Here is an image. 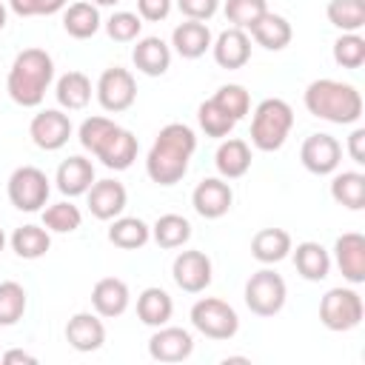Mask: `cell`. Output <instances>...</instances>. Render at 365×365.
I'll return each mask as SVG.
<instances>
[{
	"mask_svg": "<svg viewBox=\"0 0 365 365\" xmlns=\"http://www.w3.org/2000/svg\"><path fill=\"white\" fill-rule=\"evenodd\" d=\"M171 297L163 291V288H145L137 299V317L145 322V325H165L171 319Z\"/></svg>",
	"mask_w": 365,
	"mask_h": 365,
	"instance_id": "cell-29",
	"label": "cell"
},
{
	"mask_svg": "<svg viewBox=\"0 0 365 365\" xmlns=\"http://www.w3.org/2000/svg\"><path fill=\"white\" fill-rule=\"evenodd\" d=\"M97 157L103 160V165H108V168H114V171H123V168H128V165L134 163V157H137V137H134L131 131H125V128H117V131L103 143V148L97 151Z\"/></svg>",
	"mask_w": 365,
	"mask_h": 365,
	"instance_id": "cell-20",
	"label": "cell"
},
{
	"mask_svg": "<svg viewBox=\"0 0 365 365\" xmlns=\"http://www.w3.org/2000/svg\"><path fill=\"white\" fill-rule=\"evenodd\" d=\"M251 165V148L245 140H225L220 148H217V168L222 177L234 180V177H242Z\"/></svg>",
	"mask_w": 365,
	"mask_h": 365,
	"instance_id": "cell-26",
	"label": "cell"
},
{
	"mask_svg": "<svg viewBox=\"0 0 365 365\" xmlns=\"http://www.w3.org/2000/svg\"><path fill=\"white\" fill-rule=\"evenodd\" d=\"M66 0H40V14H54L57 9H63Z\"/></svg>",
	"mask_w": 365,
	"mask_h": 365,
	"instance_id": "cell-50",
	"label": "cell"
},
{
	"mask_svg": "<svg viewBox=\"0 0 365 365\" xmlns=\"http://www.w3.org/2000/svg\"><path fill=\"white\" fill-rule=\"evenodd\" d=\"M334 251H336V265L342 277L351 282H362L365 279V237L356 231H348L336 240Z\"/></svg>",
	"mask_w": 365,
	"mask_h": 365,
	"instance_id": "cell-14",
	"label": "cell"
},
{
	"mask_svg": "<svg viewBox=\"0 0 365 365\" xmlns=\"http://www.w3.org/2000/svg\"><path fill=\"white\" fill-rule=\"evenodd\" d=\"M80 220H83V217H80V208L71 205V202H54V205H48V208L43 211V222H46V228L60 231V234L80 228Z\"/></svg>",
	"mask_w": 365,
	"mask_h": 365,
	"instance_id": "cell-42",
	"label": "cell"
},
{
	"mask_svg": "<svg viewBox=\"0 0 365 365\" xmlns=\"http://www.w3.org/2000/svg\"><path fill=\"white\" fill-rule=\"evenodd\" d=\"M97 97L106 111H125L137 97V83L128 68H106L97 83Z\"/></svg>",
	"mask_w": 365,
	"mask_h": 365,
	"instance_id": "cell-8",
	"label": "cell"
},
{
	"mask_svg": "<svg viewBox=\"0 0 365 365\" xmlns=\"http://www.w3.org/2000/svg\"><path fill=\"white\" fill-rule=\"evenodd\" d=\"M265 11H268L265 0H228L225 3V17L228 23H234V29H251Z\"/></svg>",
	"mask_w": 365,
	"mask_h": 365,
	"instance_id": "cell-38",
	"label": "cell"
},
{
	"mask_svg": "<svg viewBox=\"0 0 365 365\" xmlns=\"http://www.w3.org/2000/svg\"><path fill=\"white\" fill-rule=\"evenodd\" d=\"M108 240L117 245V248H143L148 242V225L137 217H120L114 220V225L108 228Z\"/></svg>",
	"mask_w": 365,
	"mask_h": 365,
	"instance_id": "cell-33",
	"label": "cell"
},
{
	"mask_svg": "<svg viewBox=\"0 0 365 365\" xmlns=\"http://www.w3.org/2000/svg\"><path fill=\"white\" fill-rule=\"evenodd\" d=\"M348 154L354 163H365V128H356L351 137H348Z\"/></svg>",
	"mask_w": 365,
	"mask_h": 365,
	"instance_id": "cell-47",
	"label": "cell"
},
{
	"mask_svg": "<svg viewBox=\"0 0 365 365\" xmlns=\"http://www.w3.org/2000/svg\"><path fill=\"white\" fill-rule=\"evenodd\" d=\"M48 177L37 165H20L9 177V200L20 211H37L48 200Z\"/></svg>",
	"mask_w": 365,
	"mask_h": 365,
	"instance_id": "cell-5",
	"label": "cell"
},
{
	"mask_svg": "<svg viewBox=\"0 0 365 365\" xmlns=\"http://www.w3.org/2000/svg\"><path fill=\"white\" fill-rule=\"evenodd\" d=\"M14 14L20 17H31V14H40V0H9Z\"/></svg>",
	"mask_w": 365,
	"mask_h": 365,
	"instance_id": "cell-48",
	"label": "cell"
},
{
	"mask_svg": "<svg viewBox=\"0 0 365 365\" xmlns=\"http://www.w3.org/2000/svg\"><path fill=\"white\" fill-rule=\"evenodd\" d=\"M94 182V168L86 157H68L60 163L57 168V188L68 197H77L83 191H88V185Z\"/></svg>",
	"mask_w": 365,
	"mask_h": 365,
	"instance_id": "cell-22",
	"label": "cell"
},
{
	"mask_svg": "<svg viewBox=\"0 0 365 365\" xmlns=\"http://www.w3.org/2000/svg\"><path fill=\"white\" fill-rule=\"evenodd\" d=\"M191 237V225L180 214H163L154 222V240L160 248H177Z\"/></svg>",
	"mask_w": 365,
	"mask_h": 365,
	"instance_id": "cell-34",
	"label": "cell"
},
{
	"mask_svg": "<svg viewBox=\"0 0 365 365\" xmlns=\"http://www.w3.org/2000/svg\"><path fill=\"white\" fill-rule=\"evenodd\" d=\"M191 334L182 328H163L148 339V354L160 362H182L191 356Z\"/></svg>",
	"mask_w": 365,
	"mask_h": 365,
	"instance_id": "cell-15",
	"label": "cell"
},
{
	"mask_svg": "<svg viewBox=\"0 0 365 365\" xmlns=\"http://www.w3.org/2000/svg\"><path fill=\"white\" fill-rule=\"evenodd\" d=\"M171 274L182 291L197 294L211 282V259L202 251H182V254H177Z\"/></svg>",
	"mask_w": 365,
	"mask_h": 365,
	"instance_id": "cell-11",
	"label": "cell"
},
{
	"mask_svg": "<svg viewBox=\"0 0 365 365\" xmlns=\"http://www.w3.org/2000/svg\"><path fill=\"white\" fill-rule=\"evenodd\" d=\"M48 245H51V240H48L46 228H40V225H20V228L11 234V248H14V254L23 257V259H37V257H43V254L48 251Z\"/></svg>",
	"mask_w": 365,
	"mask_h": 365,
	"instance_id": "cell-32",
	"label": "cell"
},
{
	"mask_svg": "<svg viewBox=\"0 0 365 365\" xmlns=\"http://www.w3.org/2000/svg\"><path fill=\"white\" fill-rule=\"evenodd\" d=\"M91 305L100 317H120L128 305V285L117 277H103L91 291Z\"/></svg>",
	"mask_w": 365,
	"mask_h": 365,
	"instance_id": "cell-18",
	"label": "cell"
},
{
	"mask_svg": "<svg viewBox=\"0 0 365 365\" xmlns=\"http://www.w3.org/2000/svg\"><path fill=\"white\" fill-rule=\"evenodd\" d=\"M328 20L342 31H356L365 26V0H331Z\"/></svg>",
	"mask_w": 365,
	"mask_h": 365,
	"instance_id": "cell-35",
	"label": "cell"
},
{
	"mask_svg": "<svg viewBox=\"0 0 365 365\" xmlns=\"http://www.w3.org/2000/svg\"><path fill=\"white\" fill-rule=\"evenodd\" d=\"M177 6L188 20H208L217 11V0H177Z\"/></svg>",
	"mask_w": 365,
	"mask_h": 365,
	"instance_id": "cell-45",
	"label": "cell"
},
{
	"mask_svg": "<svg viewBox=\"0 0 365 365\" xmlns=\"http://www.w3.org/2000/svg\"><path fill=\"white\" fill-rule=\"evenodd\" d=\"M319 319L331 331H351L362 319V299L351 288H331L319 299Z\"/></svg>",
	"mask_w": 365,
	"mask_h": 365,
	"instance_id": "cell-4",
	"label": "cell"
},
{
	"mask_svg": "<svg viewBox=\"0 0 365 365\" xmlns=\"http://www.w3.org/2000/svg\"><path fill=\"white\" fill-rule=\"evenodd\" d=\"M54 63L43 48H23L9 71V94L20 106H40L46 86L51 83Z\"/></svg>",
	"mask_w": 365,
	"mask_h": 365,
	"instance_id": "cell-1",
	"label": "cell"
},
{
	"mask_svg": "<svg viewBox=\"0 0 365 365\" xmlns=\"http://www.w3.org/2000/svg\"><path fill=\"white\" fill-rule=\"evenodd\" d=\"M171 9V0H137V11L145 20H163Z\"/></svg>",
	"mask_w": 365,
	"mask_h": 365,
	"instance_id": "cell-46",
	"label": "cell"
},
{
	"mask_svg": "<svg viewBox=\"0 0 365 365\" xmlns=\"http://www.w3.org/2000/svg\"><path fill=\"white\" fill-rule=\"evenodd\" d=\"M3 359V365H34V356L31 354H26V351H9V354H3L0 356Z\"/></svg>",
	"mask_w": 365,
	"mask_h": 365,
	"instance_id": "cell-49",
	"label": "cell"
},
{
	"mask_svg": "<svg viewBox=\"0 0 365 365\" xmlns=\"http://www.w3.org/2000/svg\"><path fill=\"white\" fill-rule=\"evenodd\" d=\"M29 134L34 140V145L46 148V151H54L60 145L68 143V134H71V120L57 111V108H46L40 114H34L31 125H29Z\"/></svg>",
	"mask_w": 365,
	"mask_h": 365,
	"instance_id": "cell-9",
	"label": "cell"
},
{
	"mask_svg": "<svg viewBox=\"0 0 365 365\" xmlns=\"http://www.w3.org/2000/svg\"><path fill=\"white\" fill-rule=\"evenodd\" d=\"M294 265L305 279H325L328 268H331V259H328V251L319 242H299L297 251H294Z\"/></svg>",
	"mask_w": 365,
	"mask_h": 365,
	"instance_id": "cell-27",
	"label": "cell"
},
{
	"mask_svg": "<svg viewBox=\"0 0 365 365\" xmlns=\"http://www.w3.org/2000/svg\"><path fill=\"white\" fill-rule=\"evenodd\" d=\"M251 57V40L242 29H225L214 43V60L222 68H240Z\"/></svg>",
	"mask_w": 365,
	"mask_h": 365,
	"instance_id": "cell-17",
	"label": "cell"
},
{
	"mask_svg": "<svg viewBox=\"0 0 365 365\" xmlns=\"http://www.w3.org/2000/svg\"><path fill=\"white\" fill-rule=\"evenodd\" d=\"M245 302L259 317H274L285 305V279L268 268L251 274L245 282Z\"/></svg>",
	"mask_w": 365,
	"mask_h": 365,
	"instance_id": "cell-7",
	"label": "cell"
},
{
	"mask_svg": "<svg viewBox=\"0 0 365 365\" xmlns=\"http://www.w3.org/2000/svg\"><path fill=\"white\" fill-rule=\"evenodd\" d=\"M231 120H240V117H245L248 114V106H251V100H248V91L242 88V86H237V83H228V86H222L214 97H211Z\"/></svg>",
	"mask_w": 365,
	"mask_h": 365,
	"instance_id": "cell-41",
	"label": "cell"
},
{
	"mask_svg": "<svg viewBox=\"0 0 365 365\" xmlns=\"http://www.w3.org/2000/svg\"><path fill=\"white\" fill-rule=\"evenodd\" d=\"M6 26V9H3V3H0V29Z\"/></svg>",
	"mask_w": 365,
	"mask_h": 365,
	"instance_id": "cell-51",
	"label": "cell"
},
{
	"mask_svg": "<svg viewBox=\"0 0 365 365\" xmlns=\"http://www.w3.org/2000/svg\"><path fill=\"white\" fill-rule=\"evenodd\" d=\"M294 125V111L285 100L268 97L257 106L251 120V140L259 151H277Z\"/></svg>",
	"mask_w": 365,
	"mask_h": 365,
	"instance_id": "cell-3",
	"label": "cell"
},
{
	"mask_svg": "<svg viewBox=\"0 0 365 365\" xmlns=\"http://www.w3.org/2000/svg\"><path fill=\"white\" fill-rule=\"evenodd\" d=\"M94 3H97V6H114L117 0H94Z\"/></svg>",
	"mask_w": 365,
	"mask_h": 365,
	"instance_id": "cell-52",
	"label": "cell"
},
{
	"mask_svg": "<svg viewBox=\"0 0 365 365\" xmlns=\"http://www.w3.org/2000/svg\"><path fill=\"white\" fill-rule=\"evenodd\" d=\"M197 117H200V125L205 128L208 137H225V134L234 128V123H237V120H231L214 100H205V103L200 106Z\"/></svg>",
	"mask_w": 365,
	"mask_h": 365,
	"instance_id": "cell-43",
	"label": "cell"
},
{
	"mask_svg": "<svg viewBox=\"0 0 365 365\" xmlns=\"http://www.w3.org/2000/svg\"><path fill=\"white\" fill-rule=\"evenodd\" d=\"M66 339L77 351H97L106 342V328L94 314H74L66 325Z\"/></svg>",
	"mask_w": 365,
	"mask_h": 365,
	"instance_id": "cell-19",
	"label": "cell"
},
{
	"mask_svg": "<svg viewBox=\"0 0 365 365\" xmlns=\"http://www.w3.org/2000/svg\"><path fill=\"white\" fill-rule=\"evenodd\" d=\"M291 251V234L285 228H262L251 240V254L259 262H279Z\"/></svg>",
	"mask_w": 365,
	"mask_h": 365,
	"instance_id": "cell-25",
	"label": "cell"
},
{
	"mask_svg": "<svg viewBox=\"0 0 365 365\" xmlns=\"http://www.w3.org/2000/svg\"><path fill=\"white\" fill-rule=\"evenodd\" d=\"M140 17L137 14H131V11H117V14H111V20L106 23V31H108V37L111 40H117V43H128V40H134L137 34H140Z\"/></svg>",
	"mask_w": 365,
	"mask_h": 365,
	"instance_id": "cell-44",
	"label": "cell"
},
{
	"mask_svg": "<svg viewBox=\"0 0 365 365\" xmlns=\"http://www.w3.org/2000/svg\"><path fill=\"white\" fill-rule=\"evenodd\" d=\"M191 200H194L197 214H202V217H208V220H217V217H222V214L231 208L234 194H231L228 182L208 177V180H202V182L194 188V197H191Z\"/></svg>",
	"mask_w": 365,
	"mask_h": 365,
	"instance_id": "cell-13",
	"label": "cell"
},
{
	"mask_svg": "<svg viewBox=\"0 0 365 365\" xmlns=\"http://www.w3.org/2000/svg\"><path fill=\"white\" fill-rule=\"evenodd\" d=\"M331 194L339 205L359 211V208H365V177L359 171H342L334 177Z\"/></svg>",
	"mask_w": 365,
	"mask_h": 365,
	"instance_id": "cell-31",
	"label": "cell"
},
{
	"mask_svg": "<svg viewBox=\"0 0 365 365\" xmlns=\"http://www.w3.org/2000/svg\"><path fill=\"white\" fill-rule=\"evenodd\" d=\"M134 66L143 71V74H148V77H160V74H165V68H168V63H171V51H168V46L160 40V37H143L137 46H134Z\"/></svg>",
	"mask_w": 365,
	"mask_h": 365,
	"instance_id": "cell-21",
	"label": "cell"
},
{
	"mask_svg": "<svg viewBox=\"0 0 365 365\" xmlns=\"http://www.w3.org/2000/svg\"><path fill=\"white\" fill-rule=\"evenodd\" d=\"M57 100L60 106H66L68 111L83 108L91 100V80L83 71H66L57 80Z\"/></svg>",
	"mask_w": 365,
	"mask_h": 365,
	"instance_id": "cell-28",
	"label": "cell"
},
{
	"mask_svg": "<svg viewBox=\"0 0 365 365\" xmlns=\"http://www.w3.org/2000/svg\"><path fill=\"white\" fill-rule=\"evenodd\" d=\"M117 128H120V125L111 123L108 117H88V120L80 125V143H83V148H88L91 154H97V151L103 148V143H106Z\"/></svg>",
	"mask_w": 365,
	"mask_h": 365,
	"instance_id": "cell-39",
	"label": "cell"
},
{
	"mask_svg": "<svg viewBox=\"0 0 365 365\" xmlns=\"http://www.w3.org/2000/svg\"><path fill=\"white\" fill-rule=\"evenodd\" d=\"M334 60L342 66V68H359L365 63V40L354 31L342 34L336 43H334Z\"/></svg>",
	"mask_w": 365,
	"mask_h": 365,
	"instance_id": "cell-40",
	"label": "cell"
},
{
	"mask_svg": "<svg viewBox=\"0 0 365 365\" xmlns=\"http://www.w3.org/2000/svg\"><path fill=\"white\" fill-rule=\"evenodd\" d=\"M299 157H302V165L311 174H331L339 165L342 148L331 134H311V137H305V143L299 148Z\"/></svg>",
	"mask_w": 365,
	"mask_h": 365,
	"instance_id": "cell-10",
	"label": "cell"
},
{
	"mask_svg": "<svg viewBox=\"0 0 365 365\" xmlns=\"http://www.w3.org/2000/svg\"><path fill=\"white\" fill-rule=\"evenodd\" d=\"M251 34H254V40H257L262 48L279 51V48H285V46L291 43V23H288L282 14L265 11V14L251 26Z\"/></svg>",
	"mask_w": 365,
	"mask_h": 365,
	"instance_id": "cell-23",
	"label": "cell"
},
{
	"mask_svg": "<svg viewBox=\"0 0 365 365\" xmlns=\"http://www.w3.org/2000/svg\"><path fill=\"white\" fill-rule=\"evenodd\" d=\"M191 322L197 331H202L205 336L211 339H228L237 334L240 328V319H237V311L222 302V299H214V297H205L200 302H194L191 308Z\"/></svg>",
	"mask_w": 365,
	"mask_h": 365,
	"instance_id": "cell-6",
	"label": "cell"
},
{
	"mask_svg": "<svg viewBox=\"0 0 365 365\" xmlns=\"http://www.w3.org/2000/svg\"><path fill=\"white\" fill-rule=\"evenodd\" d=\"M125 208V188L117 180H100L88 191V211L97 220H114Z\"/></svg>",
	"mask_w": 365,
	"mask_h": 365,
	"instance_id": "cell-16",
	"label": "cell"
},
{
	"mask_svg": "<svg viewBox=\"0 0 365 365\" xmlns=\"http://www.w3.org/2000/svg\"><path fill=\"white\" fill-rule=\"evenodd\" d=\"M208 46H211V31H208L205 23H200V20H185V23H180V26L174 29V48H177L182 57L194 60V57L205 54Z\"/></svg>",
	"mask_w": 365,
	"mask_h": 365,
	"instance_id": "cell-24",
	"label": "cell"
},
{
	"mask_svg": "<svg viewBox=\"0 0 365 365\" xmlns=\"http://www.w3.org/2000/svg\"><path fill=\"white\" fill-rule=\"evenodd\" d=\"M305 108L331 123H356L362 117V97L354 86L336 80H314L305 88Z\"/></svg>",
	"mask_w": 365,
	"mask_h": 365,
	"instance_id": "cell-2",
	"label": "cell"
},
{
	"mask_svg": "<svg viewBox=\"0 0 365 365\" xmlns=\"http://www.w3.org/2000/svg\"><path fill=\"white\" fill-rule=\"evenodd\" d=\"M145 168H148V177L160 185H174L177 180H182V174L188 171V157L185 154H177V151H168L163 145H151L148 151V160H145Z\"/></svg>",
	"mask_w": 365,
	"mask_h": 365,
	"instance_id": "cell-12",
	"label": "cell"
},
{
	"mask_svg": "<svg viewBox=\"0 0 365 365\" xmlns=\"http://www.w3.org/2000/svg\"><path fill=\"white\" fill-rule=\"evenodd\" d=\"M154 143L163 145V148H168V151L185 154V157H191L194 148H197V137H194V131H191L188 125H182V123H168V125H163Z\"/></svg>",
	"mask_w": 365,
	"mask_h": 365,
	"instance_id": "cell-36",
	"label": "cell"
},
{
	"mask_svg": "<svg viewBox=\"0 0 365 365\" xmlns=\"http://www.w3.org/2000/svg\"><path fill=\"white\" fill-rule=\"evenodd\" d=\"M3 245H6V234H3V228H0V251H3Z\"/></svg>",
	"mask_w": 365,
	"mask_h": 365,
	"instance_id": "cell-53",
	"label": "cell"
},
{
	"mask_svg": "<svg viewBox=\"0 0 365 365\" xmlns=\"http://www.w3.org/2000/svg\"><path fill=\"white\" fill-rule=\"evenodd\" d=\"M63 26H66V31L71 37L86 40V37H91L100 29V11H97L94 3H86V0L71 3L68 11H66V17H63Z\"/></svg>",
	"mask_w": 365,
	"mask_h": 365,
	"instance_id": "cell-30",
	"label": "cell"
},
{
	"mask_svg": "<svg viewBox=\"0 0 365 365\" xmlns=\"http://www.w3.org/2000/svg\"><path fill=\"white\" fill-rule=\"evenodd\" d=\"M26 311V291L20 282H0V325H14Z\"/></svg>",
	"mask_w": 365,
	"mask_h": 365,
	"instance_id": "cell-37",
	"label": "cell"
}]
</instances>
